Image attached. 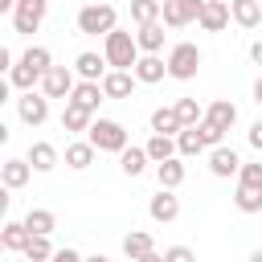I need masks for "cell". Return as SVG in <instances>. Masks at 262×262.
I'll use <instances>...</instances> for the list:
<instances>
[{
	"label": "cell",
	"mask_w": 262,
	"mask_h": 262,
	"mask_svg": "<svg viewBox=\"0 0 262 262\" xmlns=\"http://www.w3.org/2000/svg\"><path fill=\"white\" fill-rule=\"evenodd\" d=\"M53 254H57V250H53V242H49V237H41V233H33V237H29V246H25V258H29V262H53Z\"/></svg>",
	"instance_id": "32"
},
{
	"label": "cell",
	"mask_w": 262,
	"mask_h": 262,
	"mask_svg": "<svg viewBox=\"0 0 262 262\" xmlns=\"http://www.w3.org/2000/svg\"><path fill=\"white\" fill-rule=\"evenodd\" d=\"M254 102L262 106V74H258V82H254Z\"/></svg>",
	"instance_id": "44"
},
{
	"label": "cell",
	"mask_w": 262,
	"mask_h": 262,
	"mask_svg": "<svg viewBox=\"0 0 262 262\" xmlns=\"http://www.w3.org/2000/svg\"><path fill=\"white\" fill-rule=\"evenodd\" d=\"M156 180H160V188H180V184H184V164H180V156L156 164Z\"/></svg>",
	"instance_id": "24"
},
{
	"label": "cell",
	"mask_w": 262,
	"mask_h": 262,
	"mask_svg": "<svg viewBox=\"0 0 262 262\" xmlns=\"http://www.w3.org/2000/svg\"><path fill=\"white\" fill-rule=\"evenodd\" d=\"M74 86H78V82H74V70H70V66H53V70L41 78V94H45V98H66V102H70Z\"/></svg>",
	"instance_id": "7"
},
{
	"label": "cell",
	"mask_w": 262,
	"mask_h": 262,
	"mask_svg": "<svg viewBox=\"0 0 262 262\" xmlns=\"http://www.w3.org/2000/svg\"><path fill=\"white\" fill-rule=\"evenodd\" d=\"M16 115H20V123L41 127V123L49 119V98H45V94H37V90H25V94L16 98Z\"/></svg>",
	"instance_id": "8"
},
{
	"label": "cell",
	"mask_w": 262,
	"mask_h": 262,
	"mask_svg": "<svg viewBox=\"0 0 262 262\" xmlns=\"http://www.w3.org/2000/svg\"><path fill=\"white\" fill-rule=\"evenodd\" d=\"M176 151H180V156H201V151H205L201 131H196V127H184V131L176 135Z\"/></svg>",
	"instance_id": "33"
},
{
	"label": "cell",
	"mask_w": 262,
	"mask_h": 262,
	"mask_svg": "<svg viewBox=\"0 0 262 262\" xmlns=\"http://www.w3.org/2000/svg\"><path fill=\"white\" fill-rule=\"evenodd\" d=\"M229 12L242 29H258L262 25V4L258 0H229Z\"/></svg>",
	"instance_id": "21"
},
{
	"label": "cell",
	"mask_w": 262,
	"mask_h": 262,
	"mask_svg": "<svg viewBox=\"0 0 262 262\" xmlns=\"http://www.w3.org/2000/svg\"><path fill=\"white\" fill-rule=\"evenodd\" d=\"M196 131H201V139H205V147H209V151H213V147H221V139H225V131H217L213 123H201Z\"/></svg>",
	"instance_id": "37"
},
{
	"label": "cell",
	"mask_w": 262,
	"mask_h": 262,
	"mask_svg": "<svg viewBox=\"0 0 262 262\" xmlns=\"http://www.w3.org/2000/svg\"><path fill=\"white\" fill-rule=\"evenodd\" d=\"M45 12H49V0H20L16 12H12V29L16 33H37Z\"/></svg>",
	"instance_id": "6"
},
{
	"label": "cell",
	"mask_w": 262,
	"mask_h": 262,
	"mask_svg": "<svg viewBox=\"0 0 262 262\" xmlns=\"http://www.w3.org/2000/svg\"><path fill=\"white\" fill-rule=\"evenodd\" d=\"M209 172H213V176H221V180H229V176H237V172H242V156H237L233 147H225V143H221V147H213V151H209Z\"/></svg>",
	"instance_id": "9"
},
{
	"label": "cell",
	"mask_w": 262,
	"mask_h": 262,
	"mask_svg": "<svg viewBox=\"0 0 262 262\" xmlns=\"http://www.w3.org/2000/svg\"><path fill=\"white\" fill-rule=\"evenodd\" d=\"M139 262H164V254H156V250H151V254H143Z\"/></svg>",
	"instance_id": "45"
},
{
	"label": "cell",
	"mask_w": 262,
	"mask_h": 262,
	"mask_svg": "<svg viewBox=\"0 0 262 262\" xmlns=\"http://www.w3.org/2000/svg\"><path fill=\"white\" fill-rule=\"evenodd\" d=\"M196 70H201V49L192 41H180L168 49V78L188 82V78H196Z\"/></svg>",
	"instance_id": "4"
},
{
	"label": "cell",
	"mask_w": 262,
	"mask_h": 262,
	"mask_svg": "<svg viewBox=\"0 0 262 262\" xmlns=\"http://www.w3.org/2000/svg\"><path fill=\"white\" fill-rule=\"evenodd\" d=\"M250 61H254V66H262V41H254V45H250Z\"/></svg>",
	"instance_id": "41"
},
{
	"label": "cell",
	"mask_w": 262,
	"mask_h": 262,
	"mask_svg": "<svg viewBox=\"0 0 262 262\" xmlns=\"http://www.w3.org/2000/svg\"><path fill=\"white\" fill-rule=\"evenodd\" d=\"M102 57H106V66L111 70H135L139 66V41H135V33H127V29H115L111 37H102Z\"/></svg>",
	"instance_id": "1"
},
{
	"label": "cell",
	"mask_w": 262,
	"mask_h": 262,
	"mask_svg": "<svg viewBox=\"0 0 262 262\" xmlns=\"http://www.w3.org/2000/svg\"><path fill=\"white\" fill-rule=\"evenodd\" d=\"M115 20H119V12H115L111 4H86V8L78 12V33H86V37H98V33H102V37H111V33L119 29Z\"/></svg>",
	"instance_id": "2"
},
{
	"label": "cell",
	"mask_w": 262,
	"mask_h": 262,
	"mask_svg": "<svg viewBox=\"0 0 262 262\" xmlns=\"http://www.w3.org/2000/svg\"><path fill=\"white\" fill-rule=\"evenodd\" d=\"M250 262H262V250H254V254H250Z\"/></svg>",
	"instance_id": "47"
},
{
	"label": "cell",
	"mask_w": 262,
	"mask_h": 262,
	"mask_svg": "<svg viewBox=\"0 0 262 262\" xmlns=\"http://www.w3.org/2000/svg\"><path fill=\"white\" fill-rule=\"evenodd\" d=\"M61 127H66V131H74V135H82V131H90V127H94V115H90V111H82V106H74V102H66V111H61Z\"/></svg>",
	"instance_id": "23"
},
{
	"label": "cell",
	"mask_w": 262,
	"mask_h": 262,
	"mask_svg": "<svg viewBox=\"0 0 262 262\" xmlns=\"http://www.w3.org/2000/svg\"><path fill=\"white\" fill-rule=\"evenodd\" d=\"M0 66H4V70H12V49H8V45L0 49Z\"/></svg>",
	"instance_id": "42"
},
{
	"label": "cell",
	"mask_w": 262,
	"mask_h": 262,
	"mask_svg": "<svg viewBox=\"0 0 262 262\" xmlns=\"http://www.w3.org/2000/svg\"><path fill=\"white\" fill-rule=\"evenodd\" d=\"M151 131H156V135H180L184 123H180L176 106H156V111H151Z\"/></svg>",
	"instance_id": "19"
},
{
	"label": "cell",
	"mask_w": 262,
	"mask_h": 262,
	"mask_svg": "<svg viewBox=\"0 0 262 262\" xmlns=\"http://www.w3.org/2000/svg\"><path fill=\"white\" fill-rule=\"evenodd\" d=\"M229 16H233V12H229V0H205L196 25H201L205 33H221V29L229 25Z\"/></svg>",
	"instance_id": "11"
},
{
	"label": "cell",
	"mask_w": 262,
	"mask_h": 262,
	"mask_svg": "<svg viewBox=\"0 0 262 262\" xmlns=\"http://www.w3.org/2000/svg\"><path fill=\"white\" fill-rule=\"evenodd\" d=\"M151 250H156V242H151L147 229H131V233L123 237V254H127V262H139V258L151 254Z\"/></svg>",
	"instance_id": "20"
},
{
	"label": "cell",
	"mask_w": 262,
	"mask_h": 262,
	"mask_svg": "<svg viewBox=\"0 0 262 262\" xmlns=\"http://www.w3.org/2000/svg\"><path fill=\"white\" fill-rule=\"evenodd\" d=\"M147 213H151V221L168 225V221L180 217V196H172V188H160V192L147 201Z\"/></svg>",
	"instance_id": "10"
},
{
	"label": "cell",
	"mask_w": 262,
	"mask_h": 262,
	"mask_svg": "<svg viewBox=\"0 0 262 262\" xmlns=\"http://www.w3.org/2000/svg\"><path fill=\"white\" fill-rule=\"evenodd\" d=\"M94 151H98V147H94L90 139H74V143L66 147V164H70L74 172H82V168L94 164Z\"/></svg>",
	"instance_id": "22"
},
{
	"label": "cell",
	"mask_w": 262,
	"mask_h": 262,
	"mask_svg": "<svg viewBox=\"0 0 262 262\" xmlns=\"http://www.w3.org/2000/svg\"><path fill=\"white\" fill-rule=\"evenodd\" d=\"M147 164H151V160H147V147H127V151L119 156V168H123L127 176H139Z\"/></svg>",
	"instance_id": "31"
},
{
	"label": "cell",
	"mask_w": 262,
	"mask_h": 262,
	"mask_svg": "<svg viewBox=\"0 0 262 262\" xmlns=\"http://www.w3.org/2000/svg\"><path fill=\"white\" fill-rule=\"evenodd\" d=\"M143 147H147V160H151V164H164V160L180 156V151H176V139H172V135H151V139H147Z\"/></svg>",
	"instance_id": "26"
},
{
	"label": "cell",
	"mask_w": 262,
	"mask_h": 262,
	"mask_svg": "<svg viewBox=\"0 0 262 262\" xmlns=\"http://www.w3.org/2000/svg\"><path fill=\"white\" fill-rule=\"evenodd\" d=\"M29 176H33V164H29V160H4V164H0V180H4V188H25Z\"/></svg>",
	"instance_id": "17"
},
{
	"label": "cell",
	"mask_w": 262,
	"mask_h": 262,
	"mask_svg": "<svg viewBox=\"0 0 262 262\" xmlns=\"http://www.w3.org/2000/svg\"><path fill=\"white\" fill-rule=\"evenodd\" d=\"M135 74H127V70H111L106 78H102V94L106 98H131V90H135Z\"/></svg>",
	"instance_id": "14"
},
{
	"label": "cell",
	"mask_w": 262,
	"mask_h": 262,
	"mask_svg": "<svg viewBox=\"0 0 262 262\" xmlns=\"http://www.w3.org/2000/svg\"><path fill=\"white\" fill-rule=\"evenodd\" d=\"M143 86H156V82H164V74H168V57H160V53H143L139 57V66L131 70Z\"/></svg>",
	"instance_id": "12"
},
{
	"label": "cell",
	"mask_w": 262,
	"mask_h": 262,
	"mask_svg": "<svg viewBox=\"0 0 262 262\" xmlns=\"http://www.w3.org/2000/svg\"><path fill=\"white\" fill-rule=\"evenodd\" d=\"M237 184H242V188H258V192H262V164H242Z\"/></svg>",
	"instance_id": "36"
},
{
	"label": "cell",
	"mask_w": 262,
	"mask_h": 262,
	"mask_svg": "<svg viewBox=\"0 0 262 262\" xmlns=\"http://www.w3.org/2000/svg\"><path fill=\"white\" fill-rule=\"evenodd\" d=\"M53 262H86V258H82L78 250H70V246H66V250H57V254H53Z\"/></svg>",
	"instance_id": "39"
},
{
	"label": "cell",
	"mask_w": 262,
	"mask_h": 262,
	"mask_svg": "<svg viewBox=\"0 0 262 262\" xmlns=\"http://www.w3.org/2000/svg\"><path fill=\"white\" fill-rule=\"evenodd\" d=\"M8 82H12V86H16L20 94H25V90H33V86L41 82V74H37L33 66H25V61H16V66L8 70Z\"/></svg>",
	"instance_id": "30"
},
{
	"label": "cell",
	"mask_w": 262,
	"mask_h": 262,
	"mask_svg": "<svg viewBox=\"0 0 262 262\" xmlns=\"http://www.w3.org/2000/svg\"><path fill=\"white\" fill-rule=\"evenodd\" d=\"M233 205H237V213H262V192H258V188H242V184H237Z\"/></svg>",
	"instance_id": "34"
},
{
	"label": "cell",
	"mask_w": 262,
	"mask_h": 262,
	"mask_svg": "<svg viewBox=\"0 0 262 262\" xmlns=\"http://www.w3.org/2000/svg\"><path fill=\"white\" fill-rule=\"evenodd\" d=\"M74 70H78L82 82H102V78L111 74V70H106V57H98V53H90V49L74 57Z\"/></svg>",
	"instance_id": "13"
},
{
	"label": "cell",
	"mask_w": 262,
	"mask_h": 262,
	"mask_svg": "<svg viewBox=\"0 0 262 262\" xmlns=\"http://www.w3.org/2000/svg\"><path fill=\"white\" fill-rule=\"evenodd\" d=\"M25 262H29V258H25Z\"/></svg>",
	"instance_id": "48"
},
{
	"label": "cell",
	"mask_w": 262,
	"mask_h": 262,
	"mask_svg": "<svg viewBox=\"0 0 262 262\" xmlns=\"http://www.w3.org/2000/svg\"><path fill=\"white\" fill-rule=\"evenodd\" d=\"M164 16V0H131V20L143 29V25H156Z\"/></svg>",
	"instance_id": "25"
},
{
	"label": "cell",
	"mask_w": 262,
	"mask_h": 262,
	"mask_svg": "<svg viewBox=\"0 0 262 262\" xmlns=\"http://www.w3.org/2000/svg\"><path fill=\"white\" fill-rule=\"evenodd\" d=\"M29 164H33V172H49V168L57 164V147L45 143V139L33 143V147H29Z\"/></svg>",
	"instance_id": "28"
},
{
	"label": "cell",
	"mask_w": 262,
	"mask_h": 262,
	"mask_svg": "<svg viewBox=\"0 0 262 262\" xmlns=\"http://www.w3.org/2000/svg\"><path fill=\"white\" fill-rule=\"evenodd\" d=\"M102 98H106V94H102V82H78V86H74V94H70V102H74V106H82V111H90V115L98 111V102H102Z\"/></svg>",
	"instance_id": "15"
},
{
	"label": "cell",
	"mask_w": 262,
	"mask_h": 262,
	"mask_svg": "<svg viewBox=\"0 0 262 262\" xmlns=\"http://www.w3.org/2000/svg\"><path fill=\"white\" fill-rule=\"evenodd\" d=\"M176 115H180L184 127H201V123H205V111L196 106V98H180V102H176Z\"/></svg>",
	"instance_id": "35"
},
{
	"label": "cell",
	"mask_w": 262,
	"mask_h": 262,
	"mask_svg": "<svg viewBox=\"0 0 262 262\" xmlns=\"http://www.w3.org/2000/svg\"><path fill=\"white\" fill-rule=\"evenodd\" d=\"M164 262H196V254L188 246H168L164 250Z\"/></svg>",
	"instance_id": "38"
},
{
	"label": "cell",
	"mask_w": 262,
	"mask_h": 262,
	"mask_svg": "<svg viewBox=\"0 0 262 262\" xmlns=\"http://www.w3.org/2000/svg\"><path fill=\"white\" fill-rule=\"evenodd\" d=\"M135 41H139V53H160L164 49V25L156 20V25H143L139 33H135Z\"/></svg>",
	"instance_id": "27"
},
{
	"label": "cell",
	"mask_w": 262,
	"mask_h": 262,
	"mask_svg": "<svg viewBox=\"0 0 262 262\" xmlns=\"http://www.w3.org/2000/svg\"><path fill=\"white\" fill-rule=\"evenodd\" d=\"M250 147H258V151H262V119L250 127Z\"/></svg>",
	"instance_id": "40"
},
{
	"label": "cell",
	"mask_w": 262,
	"mask_h": 262,
	"mask_svg": "<svg viewBox=\"0 0 262 262\" xmlns=\"http://www.w3.org/2000/svg\"><path fill=\"white\" fill-rule=\"evenodd\" d=\"M53 225H57V217H53L49 209H29V213H25V229H29V233L49 237V233H53Z\"/></svg>",
	"instance_id": "29"
},
{
	"label": "cell",
	"mask_w": 262,
	"mask_h": 262,
	"mask_svg": "<svg viewBox=\"0 0 262 262\" xmlns=\"http://www.w3.org/2000/svg\"><path fill=\"white\" fill-rule=\"evenodd\" d=\"M205 123H213L217 131H229V127L237 123V106H233L229 98H217V102H209V111H205Z\"/></svg>",
	"instance_id": "16"
},
{
	"label": "cell",
	"mask_w": 262,
	"mask_h": 262,
	"mask_svg": "<svg viewBox=\"0 0 262 262\" xmlns=\"http://www.w3.org/2000/svg\"><path fill=\"white\" fill-rule=\"evenodd\" d=\"M29 229H25V221H4V229H0V246L8 250V254H25V246H29Z\"/></svg>",
	"instance_id": "18"
},
{
	"label": "cell",
	"mask_w": 262,
	"mask_h": 262,
	"mask_svg": "<svg viewBox=\"0 0 262 262\" xmlns=\"http://www.w3.org/2000/svg\"><path fill=\"white\" fill-rule=\"evenodd\" d=\"M86 262H111V258H106V254H90Z\"/></svg>",
	"instance_id": "46"
},
{
	"label": "cell",
	"mask_w": 262,
	"mask_h": 262,
	"mask_svg": "<svg viewBox=\"0 0 262 262\" xmlns=\"http://www.w3.org/2000/svg\"><path fill=\"white\" fill-rule=\"evenodd\" d=\"M86 139H90L98 151H115V156L127 151V127L115 123V119H94V127L86 131Z\"/></svg>",
	"instance_id": "3"
},
{
	"label": "cell",
	"mask_w": 262,
	"mask_h": 262,
	"mask_svg": "<svg viewBox=\"0 0 262 262\" xmlns=\"http://www.w3.org/2000/svg\"><path fill=\"white\" fill-rule=\"evenodd\" d=\"M201 8H205V0H164V25L168 29H184V25H192V20H201Z\"/></svg>",
	"instance_id": "5"
},
{
	"label": "cell",
	"mask_w": 262,
	"mask_h": 262,
	"mask_svg": "<svg viewBox=\"0 0 262 262\" xmlns=\"http://www.w3.org/2000/svg\"><path fill=\"white\" fill-rule=\"evenodd\" d=\"M16 4L20 0H0V12H16Z\"/></svg>",
	"instance_id": "43"
}]
</instances>
